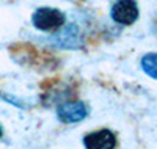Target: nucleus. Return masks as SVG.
<instances>
[{"label": "nucleus", "mask_w": 157, "mask_h": 149, "mask_svg": "<svg viewBox=\"0 0 157 149\" xmlns=\"http://www.w3.org/2000/svg\"><path fill=\"white\" fill-rule=\"evenodd\" d=\"M49 43L57 49H80L85 44V38L78 25L68 24L55 30L49 38Z\"/></svg>", "instance_id": "1"}, {"label": "nucleus", "mask_w": 157, "mask_h": 149, "mask_svg": "<svg viewBox=\"0 0 157 149\" xmlns=\"http://www.w3.org/2000/svg\"><path fill=\"white\" fill-rule=\"evenodd\" d=\"M32 24L36 30L41 32H55L60 27L66 24V16L64 13L57 10V8H50V6H41L38 8L33 16H32Z\"/></svg>", "instance_id": "2"}, {"label": "nucleus", "mask_w": 157, "mask_h": 149, "mask_svg": "<svg viewBox=\"0 0 157 149\" xmlns=\"http://www.w3.org/2000/svg\"><path fill=\"white\" fill-rule=\"evenodd\" d=\"M112 19L120 25H132L140 17V8L135 0H116L110 10Z\"/></svg>", "instance_id": "3"}, {"label": "nucleus", "mask_w": 157, "mask_h": 149, "mask_svg": "<svg viewBox=\"0 0 157 149\" xmlns=\"http://www.w3.org/2000/svg\"><path fill=\"white\" fill-rule=\"evenodd\" d=\"M57 116L64 124L80 123L88 116V107L82 101H64L57 107Z\"/></svg>", "instance_id": "4"}, {"label": "nucleus", "mask_w": 157, "mask_h": 149, "mask_svg": "<svg viewBox=\"0 0 157 149\" xmlns=\"http://www.w3.org/2000/svg\"><path fill=\"white\" fill-rule=\"evenodd\" d=\"M83 146L88 149H112L116 146V137L109 129L94 130L83 137Z\"/></svg>", "instance_id": "5"}, {"label": "nucleus", "mask_w": 157, "mask_h": 149, "mask_svg": "<svg viewBox=\"0 0 157 149\" xmlns=\"http://www.w3.org/2000/svg\"><path fill=\"white\" fill-rule=\"evenodd\" d=\"M140 66H141L143 72H145L148 77L157 80V53L155 52L143 55L141 60H140Z\"/></svg>", "instance_id": "6"}, {"label": "nucleus", "mask_w": 157, "mask_h": 149, "mask_svg": "<svg viewBox=\"0 0 157 149\" xmlns=\"http://www.w3.org/2000/svg\"><path fill=\"white\" fill-rule=\"evenodd\" d=\"M0 99H3V101H6L8 104H11V105H14V107H19V108H25L27 105H25L21 99H17L16 96H11V94H5V93H0Z\"/></svg>", "instance_id": "7"}, {"label": "nucleus", "mask_w": 157, "mask_h": 149, "mask_svg": "<svg viewBox=\"0 0 157 149\" xmlns=\"http://www.w3.org/2000/svg\"><path fill=\"white\" fill-rule=\"evenodd\" d=\"M152 33H154V36L157 38V16H155L154 22H152Z\"/></svg>", "instance_id": "8"}, {"label": "nucleus", "mask_w": 157, "mask_h": 149, "mask_svg": "<svg viewBox=\"0 0 157 149\" xmlns=\"http://www.w3.org/2000/svg\"><path fill=\"white\" fill-rule=\"evenodd\" d=\"M2 135H3V130H2V124H0V138H2Z\"/></svg>", "instance_id": "9"}]
</instances>
